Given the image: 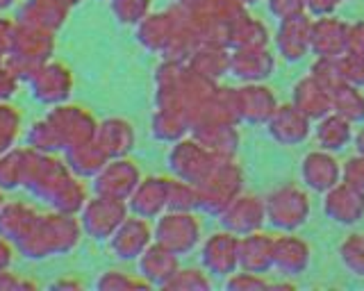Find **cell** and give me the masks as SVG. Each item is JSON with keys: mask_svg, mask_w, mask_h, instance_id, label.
<instances>
[{"mask_svg": "<svg viewBox=\"0 0 364 291\" xmlns=\"http://www.w3.org/2000/svg\"><path fill=\"white\" fill-rule=\"evenodd\" d=\"M166 289H210V280L205 278V273H200L198 268H187V271H178L173 273V278L164 285Z\"/></svg>", "mask_w": 364, "mask_h": 291, "instance_id": "38", "label": "cell"}, {"mask_svg": "<svg viewBox=\"0 0 364 291\" xmlns=\"http://www.w3.org/2000/svg\"><path fill=\"white\" fill-rule=\"evenodd\" d=\"M64 153H66V160H64L66 166L77 177H94L102 169V164L109 160L94 139L71 146V148H66Z\"/></svg>", "mask_w": 364, "mask_h": 291, "instance_id": "28", "label": "cell"}, {"mask_svg": "<svg viewBox=\"0 0 364 291\" xmlns=\"http://www.w3.org/2000/svg\"><path fill=\"white\" fill-rule=\"evenodd\" d=\"M16 28H18V21H7V18L0 16V53L3 55H7L11 43H14Z\"/></svg>", "mask_w": 364, "mask_h": 291, "instance_id": "46", "label": "cell"}, {"mask_svg": "<svg viewBox=\"0 0 364 291\" xmlns=\"http://www.w3.org/2000/svg\"><path fill=\"white\" fill-rule=\"evenodd\" d=\"M125 216H128L125 200L96 194V198H87L85 207L80 209L77 221H80V226H82V232L89 234L91 239L107 241L112 237V232L123 223Z\"/></svg>", "mask_w": 364, "mask_h": 291, "instance_id": "2", "label": "cell"}, {"mask_svg": "<svg viewBox=\"0 0 364 291\" xmlns=\"http://www.w3.org/2000/svg\"><path fill=\"white\" fill-rule=\"evenodd\" d=\"M28 146L32 150H39V153H60V150H64L55 128L50 126V121L46 116L39 119L37 123H32V128L28 132Z\"/></svg>", "mask_w": 364, "mask_h": 291, "instance_id": "32", "label": "cell"}, {"mask_svg": "<svg viewBox=\"0 0 364 291\" xmlns=\"http://www.w3.org/2000/svg\"><path fill=\"white\" fill-rule=\"evenodd\" d=\"M23 169H26V150L11 148L0 155V189L23 187Z\"/></svg>", "mask_w": 364, "mask_h": 291, "instance_id": "31", "label": "cell"}, {"mask_svg": "<svg viewBox=\"0 0 364 291\" xmlns=\"http://www.w3.org/2000/svg\"><path fill=\"white\" fill-rule=\"evenodd\" d=\"M346 53L364 55V23L348 26V32H346Z\"/></svg>", "mask_w": 364, "mask_h": 291, "instance_id": "45", "label": "cell"}, {"mask_svg": "<svg viewBox=\"0 0 364 291\" xmlns=\"http://www.w3.org/2000/svg\"><path fill=\"white\" fill-rule=\"evenodd\" d=\"M11 262H14V241L5 239L3 234H0V271L9 268Z\"/></svg>", "mask_w": 364, "mask_h": 291, "instance_id": "48", "label": "cell"}, {"mask_svg": "<svg viewBox=\"0 0 364 291\" xmlns=\"http://www.w3.org/2000/svg\"><path fill=\"white\" fill-rule=\"evenodd\" d=\"M303 182L318 194H326L341 180V166L328 150L307 153L301 164Z\"/></svg>", "mask_w": 364, "mask_h": 291, "instance_id": "13", "label": "cell"}, {"mask_svg": "<svg viewBox=\"0 0 364 291\" xmlns=\"http://www.w3.org/2000/svg\"><path fill=\"white\" fill-rule=\"evenodd\" d=\"M139 180V169L132 162H128L125 158H112L94 175V192L100 196L128 200Z\"/></svg>", "mask_w": 364, "mask_h": 291, "instance_id": "8", "label": "cell"}, {"mask_svg": "<svg viewBox=\"0 0 364 291\" xmlns=\"http://www.w3.org/2000/svg\"><path fill=\"white\" fill-rule=\"evenodd\" d=\"M109 7L121 23L132 26V23H139L141 18H146L148 0H112Z\"/></svg>", "mask_w": 364, "mask_h": 291, "instance_id": "37", "label": "cell"}, {"mask_svg": "<svg viewBox=\"0 0 364 291\" xmlns=\"http://www.w3.org/2000/svg\"><path fill=\"white\" fill-rule=\"evenodd\" d=\"M339 66H341V75H344V82L364 87V55H353V53L339 55Z\"/></svg>", "mask_w": 364, "mask_h": 291, "instance_id": "39", "label": "cell"}, {"mask_svg": "<svg viewBox=\"0 0 364 291\" xmlns=\"http://www.w3.org/2000/svg\"><path fill=\"white\" fill-rule=\"evenodd\" d=\"M82 237V226L75 214L66 212H53V214H39L32 230L16 241V248L28 260H46L53 255H64L73 251Z\"/></svg>", "mask_w": 364, "mask_h": 291, "instance_id": "1", "label": "cell"}, {"mask_svg": "<svg viewBox=\"0 0 364 291\" xmlns=\"http://www.w3.org/2000/svg\"><path fill=\"white\" fill-rule=\"evenodd\" d=\"M62 3H64L66 7H73V5H77V3H80V0H62Z\"/></svg>", "mask_w": 364, "mask_h": 291, "instance_id": "52", "label": "cell"}, {"mask_svg": "<svg viewBox=\"0 0 364 291\" xmlns=\"http://www.w3.org/2000/svg\"><path fill=\"white\" fill-rule=\"evenodd\" d=\"M341 180L364 192V155L362 153H358L355 158H350L341 166Z\"/></svg>", "mask_w": 364, "mask_h": 291, "instance_id": "42", "label": "cell"}, {"mask_svg": "<svg viewBox=\"0 0 364 291\" xmlns=\"http://www.w3.org/2000/svg\"><path fill=\"white\" fill-rule=\"evenodd\" d=\"M346 32L348 26L323 14L310 28V50L318 57H339L346 53Z\"/></svg>", "mask_w": 364, "mask_h": 291, "instance_id": "17", "label": "cell"}, {"mask_svg": "<svg viewBox=\"0 0 364 291\" xmlns=\"http://www.w3.org/2000/svg\"><path fill=\"white\" fill-rule=\"evenodd\" d=\"M18 75L9 69L5 64V60L0 62V100H9L11 96L16 94V87H18Z\"/></svg>", "mask_w": 364, "mask_h": 291, "instance_id": "43", "label": "cell"}, {"mask_svg": "<svg viewBox=\"0 0 364 291\" xmlns=\"http://www.w3.org/2000/svg\"><path fill=\"white\" fill-rule=\"evenodd\" d=\"M341 262L355 275H364V234H350L339 248Z\"/></svg>", "mask_w": 364, "mask_h": 291, "instance_id": "36", "label": "cell"}, {"mask_svg": "<svg viewBox=\"0 0 364 291\" xmlns=\"http://www.w3.org/2000/svg\"><path fill=\"white\" fill-rule=\"evenodd\" d=\"M303 5H305V0H271V12L280 18H287L294 14H301Z\"/></svg>", "mask_w": 364, "mask_h": 291, "instance_id": "44", "label": "cell"}, {"mask_svg": "<svg viewBox=\"0 0 364 291\" xmlns=\"http://www.w3.org/2000/svg\"><path fill=\"white\" fill-rule=\"evenodd\" d=\"M330 107L350 123L364 121V94L355 84L344 82L337 89H333V92H330Z\"/></svg>", "mask_w": 364, "mask_h": 291, "instance_id": "29", "label": "cell"}, {"mask_svg": "<svg viewBox=\"0 0 364 291\" xmlns=\"http://www.w3.org/2000/svg\"><path fill=\"white\" fill-rule=\"evenodd\" d=\"M355 146H358V153L364 155V130H360V132L355 134Z\"/></svg>", "mask_w": 364, "mask_h": 291, "instance_id": "50", "label": "cell"}, {"mask_svg": "<svg viewBox=\"0 0 364 291\" xmlns=\"http://www.w3.org/2000/svg\"><path fill=\"white\" fill-rule=\"evenodd\" d=\"M53 289H80V280H73V278H62V280H55L50 285Z\"/></svg>", "mask_w": 364, "mask_h": 291, "instance_id": "49", "label": "cell"}, {"mask_svg": "<svg viewBox=\"0 0 364 291\" xmlns=\"http://www.w3.org/2000/svg\"><path fill=\"white\" fill-rule=\"evenodd\" d=\"M267 219L278 230L291 232L301 228L310 216V198L296 185H284L276 192H271L264 200Z\"/></svg>", "mask_w": 364, "mask_h": 291, "instance_id": "3", "label": "cell"}, {"mask_svg": "<svg viewBox=\"0 0 364 291\" xmlns=\"http://www.w3.org/2000/svg\"><path fill=\"white\" fill-rule=\"evenodd\" d=\"M221 158H225V155H216L198 141H182L171 150L168 160L173 171L180 175V180H187L196 187L212 173Z\"/></svg>", "mask_w": 364, "mask_h": 291, "instance_id": "6", "label": "cell"}, {"mask_svg": "<svg viewBox=\"0 0 364 291\" xmlns=\"http://www.w3.org/2000/svg\"><path fill=\"white\" fill-rule=\"evenodd\" d=\"M9 5H14V0H0V12H3V9H7Z\"/></svg>", "mask_w": 364, "mask_h": 291, "instance_id": "51", "label": "cell"}, {"mask_svg": "<svg viewBox=\"0 0 364 291\" xmlns=\"http://www.w3.org/2000/svg\"><path fill=\"white\" fill-rule=\"evenodd\" d=\"M271 246L273 239L267 234L248 232L239 237V248H237V262L244 271L253 273H264L271 268Z\"/></svg>", "mask_w": 364, "mask_h": 291, "instance_id": "23", "label": "cell"}, {"mask_svg": "<svg viewBox=\"0 0 364 291\" xmlns=\"http://www.w3.org/2000/svg\"><path fill=\"white\" fill-rule=\"evenodd\" d=\"M269 123V134L280 143H301L310 137V119L296 105H282L276 107L271 114Z\"/></svg>", "mask_w": 364, "mask_h": 291, "instance_id": "15", "label": "cell"}, {"mask_svg": "<svg viewBox=\"0 0 364 291\" xmlns=\"http://www.w3.org/2000/svg\"><path fill=\"white\" fill-rule=\"evenodd\" d=\"M312 77L328 92H333L339 84H344V75H341L339 57H318L312 66Z\"/></svg>", "mask_w": 364, "mask_h": 291, "instance_id": "35", "label": "cell"}, {"mask_svg": "<svg viewBox=\"0 0 364 291\" xmlns=\"http://www.w3.org/2000/svg\"><path fill=\"white\" fill-rule=\"evenodd\" d=\"M28 84L32 89V96L37 98L39 103L53 107V105L66 103L68 96H71L73 75L64 64L48 60L30 75Z\"/></svg>", "mask_w": 364, "mask_h": 291, "instance_id": "7", "label": "cell"}, {"mask_svg": "<svg viewBox=\"0 0 364 291\" xmlns=\"http://www.w3.org/2000/svg\"><path fill=\"white\" fill-rule=\"evenodd\" d=\"M310 28L312 21L303 12L282 18L278 30V50L284 60H301L310 50Z\"/></svg>", "mask_w": 364, "mask_h": 291, "instance_id": "21", "label": "cell"}, {"mask_svg": "<svg viewBox=\"0 0 364 291\" xmlns=\"http://www.w3.org/2000/svg\"><path fill=\"white\" fill-rule=\"evenodd\" d=\"M157 243H162L171 253L182 255L196 248L200 241V223L191 212H171L157 221L153 230Z\"/></svg>", "mask_w": 364, "mask_h": 291, "instance_id": "4", "label": "cell"}, {"mask_svg": "<svg viewBox=\"0 0 364 291\" xmlns=\"http://www.w3.org/2000/svg\"><path fill=\"white\" fill-rule=\"evenodd\" d=\"M276 98L267 87L248 84L244 89L235 92V114L237 119H244L250 123L269 121L271 114L276 111Z\"/></svg>", "mask_w": 364, "mask_h": 291, "instance_id": "19", "label": "cell"}, {"mask_svg": "<svg viewBox=\"0 0 364 291\" xmlns=\"http://www.w3.org/2000/svg\"><path fill=\"white\" fill-rule=\"evenodd\" d=\"M219 214H221L223 228L228 232L237 234V237L259 230L262 223L267 219L264 200L257 196H246V194H237Z\"/></svg>", "mask_w": 364, "mask_h": 291, "instance_id": "9", "label": "cell"}, {"mask_svg": "<svg viewBox=\"0 0 364 291\" xmlns=\"http://www.w3.org/2000/svg\"><path fill=\"white\" fill-rule=\"evenodd\" d=\"M34 282L26 278H18L16 273H11L9 268L0 271V291H16V289H32Z\"/></svg>", "mask_w": 364, "mask_h": 291, "instance_id": "47", "label": "cell"}, {"mask_svg": "<svg viewBox=\"0 0 364 291\" xmlns=\"http://www.w3.org/2000/svg\"><path fill=\"white\" fill-rule=\"evenodd\" d=\"M273 69V57L264 48H239L230 55V71L246 82L264 80Z\"/></svg>", "mask_w": 364, "mask_h": 291, "instance_id": "25", "label": "cell"}, {"mask_svg": "<svg viewBox=\"0 0 364 291\" xmlns=\"http://www.w3.org/2000/svg\"><path fill=\"white\" fill-rule=\"evenodd\" d=\"M350 126L353 123L346 121L344 116H339L337 111H328V114H323L314 128V139L318 143V148L328 150V153L341 150L353 139Z\"/></svg>", "mask_w": 364, "mask_h": 291, "instance_id": "26", "label": "cell"}, {"mask_svg": "<svg viewBox=\"0 0 364 291\" xmlns=\"http://www.w3.org/2000/svg\"><path fill=\"white\" fill-rule=\"evenodd\" d=\"M294 105L299 107L307 119H321L330 107V92L318 84L314 77H303V80L294 87Z\"/></svg>", "mask_w": 364, "mask_h": 291, "instance_id": "27", "label": "cell"}, {"mask_svg": "<svg viewBox=\"0 0 364 291\" xmlns=\"http://www.w3.org/2000/svg\"><path fill=\"white\" fill-rule=\"evenodd\" d=\"M193 62H203V64H191L193 71L205 75L210 80V77H216V75H223V71L230 69V55H225L221 48L216 46H208L196 53V57Z\"/></svg>", "mask_w": 364, "mask_h": 291, "instance_id": "34", "label": "cell"}, {"mask_svg": "<svg viewBox=\"0 0 364 291\" xmlns=\"http://www.w3.org/2000/svg\"><path fill=\"white\" fill-rule=\"evenodd\" d=\"M46 119H48L50 126L55 128L64 150L71 148V146L91 141L98 128V123L87 109L77 105H66V103L53 105L48 114H46Z\"/></svg>", "mask_w": 364, "mask_h": 291, "instance_id": "5", "label": "cell"}, {"mask_svg": "<svg viewBox=\"0 0 364 291\" xmlns=\"http://www.w3.org/2000/svg\"><path fill=\"white\" fill-rule=\"evenodd\" d=\"M39 212L26 203H5L0 207V234L9 241H21L37 223Z\"/></svg>", "mask_w": 364, "mask_h": 291, "instance_id": "24", "label": "cell"}, {"mask_svg": "<svg viewBox=\"0 0 364 291\" xmlns=\"http://www.w3.org/2000/svg\"><path fill=\"white\" fill-rule=\"evenodd\" d=\"M5 205V189H0V207Z\"/></svg>", "mask_w": 364, "mask_h": 291, "instance_id": "53", "label": "cell"}, {"mask_svg": "<svg viewBox=\"0 0 364 291\" xmlns=\"http://www.w3.org/2000/svg\"><path fill=\"white\" fill-rule=\"evenodd\" d=\"M310 266V246L294 234H280L271 246V268L284 275H299Z\"/></svg>", "mask_w": 364, "mask_h": 291, "instance_id": "14", "label": "cell"}, {"mask_svg": "<svg viewBox=\"0 0 364 291\" xmlns=\"http://www.w3.org/2000/svg\"><path fill=\"white\" fill-rule=\"evenodd\" d=\"M48 203L57 212H66V214H80V209L87 203V189L80 182L77 175H71L68 180L57 189Z\"/></svg>", "mask_w": 364, "mask_h": 291, "instance_id": "30", "label": "cell"}, {"mask_svg": "<svg viewBox=\"0 0 364 291\" xmlns=\"http://www.w3.org/2000/svg\"><path fill=\"white\" fill-rule=\"evenodd\" d=\"M96 287L98 289H107V291H119V289H132V287H148L144 280L130 278L125 271H117V268H109V271L102 273L98 280H96Z\"/></svg>", "mask_w": 364, "mask_h": 291, "instance_id": "40", "label": "cell"}, {"mask_svg": "<svg viewBox=\"0 0 364 291\" xmlns=\"http://www.w3.org/2000/svg\"><path fill=\"white\" fill-rule=\"evenodd\" d=\"M21 134V114L7 100H0V155L14 148Z\"/></svg>", "mask_w": 364, "mask_h": 291, "instance_id": "33", "label": "cell"}, {"mask_svg": "<svg viewBox=\"0 0 364 291\" xmlns=\"http://www.w3.org/2000/svg\"><path fill=\"white\" fill-rule=\"evenodd\" d=\"M323 212L328 219L341 226H353L364 219V192L346 182H337L333 189H328L323 198Z\"/></svg>", "mask_w": 364, "mask_h": 291, "instance_id": "11", "label": "cell"}, {"mask_svg": "<svg viewBox=\"0 0 364 291\" xmlns=\"http://www.w3.org/2000/svg\"><path fill=\"white\" fill-rule=\"evenodd\" d=\"M166 194H168V180L166 177H148L139 180L128 196V207L136 216L151 219L159 212L166 209Z\"/></svg>", "mask_w": 364, "mask_h": 291, "instance_id": "18", "label": "cell"}, {"mask_svg": "<svg viewBox=\"0 0 364 291\" xmlns=\"http://www.w3.org/2000/svg\"><path fill=\"white\" fill-rule=\"evenodd\" d=\"M136 262H139L141 278L146 280L148 287L151 285L164 287L178 271V255L164 248L162 243H151L139 257H136Z\"/></svg>", "mask_w": 364, "mask_h": 291, "instance_id": "20", "label": "cell"}, {"mask_svg": "<svg viewBox=\"0 0 364 291\" xmlns=\"http://www.w3.org/2000/svg\"><path fill=\"white\" fill-rule=\"evenodd\" d=\"M94 141L102 148L107 158H125L134 146V130L125 119H105L98 123Z\"/></svg>", "mask_w": 364, "mask_h": 291, "instance_id": "22", "label": "cell"}, {"mask_svg": "<svg viewBox=\"0 0 364 291\" xmlns=\"http://www.w3.org/2000/svg\"><path fill=\"white\" fill-rule=\"evenodd\" d=\"M237 248H239V237L232 232H214L205 239L200 248V260L203 266L214 275H230L239 266L237 262Z\"/></svg>", "mask_w": 364, "mask_h": 291, "instance_id": "12", "label": "cell"}, {"mask_svg": "<svg viewBox=\"0 0 364 291\" xmlns=\"http://www.w3.org/2000/svg\"><path fill=\"white\" fill-rule=\"evenodd\" d=\"M68 9L71 7H66L62 0H26L23 7L18 9V23L39 28L55 35L64 26Z\"/></svg>", "mask_w": 364, "mask_h": 291, "instance_id": "16", "label": "cell"}, {"mask_svg": "<svg viewBox=\"0 0 364 291\" xmlns=\"http://www.w3.org/2000/svg\"><path fill=\"white\" fill-rule=\"evenodd\" d=\"M228 289H239V291H253V289H267L269 282L262 273H253V271H239V273H230L225 282Z\"/></svg>", "mask_w": 364, "mask_h": 291, "instance_id": "41", "label": "cell"}, {"mask_svg": "<svg viewBox=\"0 0 364 291\" xmlns=\"http://www.w3.org/2000/svg\"><path fill=\"white\" fill-rule=\"evenodd\" d=\"M109 248L119 260H136L153 241V230L141 216H125L123 223L112 232Z\"/></svg>", "mask_w": 364, "mask_h": 291, "instance_id": "10", "label": "cell"}, {"mask_svg": "<svg viewBox=\"0 0 364 291\" xmlns=\"http://www.w3.org/2000/svg\"><path fill=\"white\" fill-rule=\"evenodd\" d=\"M3 60H5V55H3V53H0V62H3Z\"/></svg>", "mask_w": 364, "mask_h": 291, "instance_id": "54", "label": "cell"}]
</instances>
